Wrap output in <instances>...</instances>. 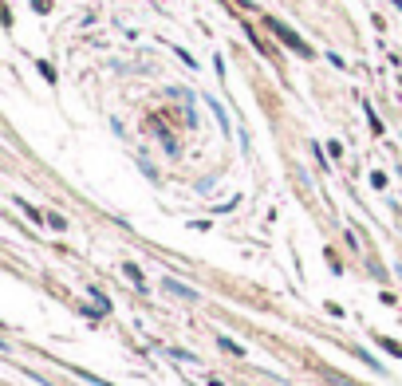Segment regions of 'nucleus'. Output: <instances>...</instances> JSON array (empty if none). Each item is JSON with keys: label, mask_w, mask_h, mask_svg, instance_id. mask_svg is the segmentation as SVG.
I'll list each match as a JSON object with an SVG mask.
<instances>
[{"label": "nucleus", "mask_w": 402, "mask_h": 386, "mask_svg": "<svg viewBox=\"0 0 402 386\" xmlns=\"http://www.w3.org/2000/svg\"><path fill=\"white\" fill-rule=\"evenodd\" d=\"M126 276H131L134 284H138V288L146 292V280H142V272H138V268H134V265H126Z\"/></svg>", "instance_id": "3"}, {"label": "nucleus", "mask_w": 402, "mask_h": 386, "mask_svg": "<svg viewBox=\"0 0 402 386\" xmlns=\"http://www.w3.org/2000/svg\"><path fill=\"white\" fill-rule=\"evenodd\" d=\"M268 24H272V32H276V36H280L284 44H288V48H296V51H300V56H308V44H304V40H300V36H296L292 28H284L280 20H268Z\"/></svg>", "instance_id": "1"}, {"label": "nucleus", "mask_w": 402, "mask_h": 386, "mask_svg": "<svg viewBox=\"0 0 402 386\" xmlns=\"http://www.w3.org/2000/svg\"><path fill=\"white\" fill-rule=\"evenodd\" d=\"M162 288L174 292V296H182V300H197V292H194V288H185V284H178V280H166Z\"/></svg>", "instance_id": "2"}]
</instances>
